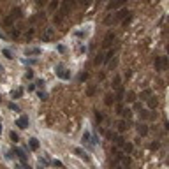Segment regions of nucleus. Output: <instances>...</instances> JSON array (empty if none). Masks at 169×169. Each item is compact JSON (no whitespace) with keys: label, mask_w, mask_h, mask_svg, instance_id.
I'll return each mask as SVG.
<instances>
[{"label":"nucleus","mask_w":169,"mask_h":169,"mask_svg":"<svg viewBox=\"0 0 169 169\" xmlns=\"http://www.w3.org/2000/svg\"><path fill=\"white\" fill-rule=\"evenodd\" d=\"M55 72H56V76H58V78H62V79H71V72H69L63 65H56Z\"/></svg>","instance_id":"nucleus-5"},{"label":"nucleus","mask_w":169,"mask_h":169,"mask_svg":"<svg viewBox=\"0 0 169 169\" xmlns=\"http://www.w3.org/2000/svg\"><path fill=\"white\" fill-rule=\"evenodd\" d=\"M28 146H30V150H39V139L37 138H32V139H28Z\"/></svg>","instance_id":"nucleus-10"},{"label":"nucleus","mask_w":169,"mask_h":169,"mask_svg":"<svg viewBox=\"0 0 169 169\" xmlns=\"http://www.w3.org/2000/svg\"><path fill=\"white\" fill-rule=\"evenodd\" d=\"M9 109H12V111H19V108H18L14 102H11V104H9Z\"/></svg>","instance_id":"nucleus-33"},{"label":"nucleus","mask_w":169,"mask_h":169,"mask_svg":"<svg viewBox=\"0 0 169 169\" xmlns=\"http://www.w3.org/2000/svg\"><path fill=\"white\" fill-rule=\"evenodd\" d=\"M21 95H23V90H21V88H18V90L12 92V99H19Z\"/></svg>","instance_id":"nucleus-24"},{"label":"nucleus","mask_w":169,"mask_h":169,"mask_svg":"<svg viewBox=\"0 0 169 169\" xmlns=\"http://www.w3.org/2000/svg\"><path fill=\"white\" fill-rule=\"evenodd\" d=\"M28 123H30V120H28V116H25V115L16 120V127H19V129H26Z\"/></svg>","instance_id":"nucleus-7"},{"label":"nucleus","mask_w":169,"mask_h":169,"mask_svg":"<svg viewBox=\"0 0 169 169\" xmlns=\"http://www.w3.org/2000/svg\"><path fill=\"white\" fill-rule=\"evenodd\" d=\"M25 78H26V79H32V78H34V71H30V69H28V71H26V74H25Z\"/></svg>","instance_id":"nucleus-30"},{"label":"nucleus","mask_w":169,"mask_h":169,"mask_svg":"<svg viewBox=\"0 0 169 169\" xmlns=\"http://www.w3.org/2000/svg\"><path fill=\"white\" fill-rule=\"evenodd\" d=\"M148 116H150V115H148V111H146V109H145V111H141V118H148Z\"/></svg>","instance_id":"nucleus-36"},{"label":"nucleus","mask_w":169,"mask_h":169,"mask_svg":"<svg viewBox=\"0 0 169 169\" xmlns=\"http://www.w3.org/2000/svg\"><path fill=\"white\" fill-rule=\"evenodd\" d=\"M35 85H37V86H44V79H39V81H37Z\"/></svg>","instance_id":"nucleus-39"},{"label":"nucleus","mask_w":169,"mask_h":169,"mask_svg":"<svg viewBox=\"0 0 169 169\" xmlns=\"http://www.w3.org/2000/svg\"><path fill=\"white\" fill-rule=\"evenodd\" d=\"M93 113H95V120H97V122L101 123V122H102V113H101V111H97V109H95Z\"/></svg>","instance_id":"nucleus-26"},{"label":"nucleus","mask_w":169,"mask_h":169,"mask_svg":"<svg viewBox=\"0 0 169 169\" xmlns=\"http://www.w3.org/2000/svg\"><path fill=\"white\" fill-rule=\"evenodd\" d=\"M34 34H35V30H34V28H30V30L26 32V39H32V37H34Z\"/></svg>","instance_id":"nucleus-28"},{"label":"nucleus","mask_w":169,"mask_h":169,"mask_svg":"<svg viewBox=\"0 0 169 169\" xmlns=\"http://www.w3.org/2000/svg\"><path fill=\"white\" fill-rule=\"evenodd\" d=\"M74 153H76L79 159H83V160H90V157H88V155H86V153L81 150V148H76V150H74Z\"/></svg>","instance_id":"nucleus-13"},{"label":"nucleus","mask_w":169,"mask_h":169,"mask_svg":"<svg viewBox=\"0 0 169 169\" xmlns=\"http://www.w3.org/2000/svg\"><path fill=\"white\" fill-rule=\"evenodd\" d=\"M18 18H21V11L16 7V9H12V11H11V14H9V16H5V19H4V25L12 28V26H14V21H16Z\"/></svg>","instance_id":"nucleus-2"},{"label":"nucleus","mask_w":169,"mask_h":169,"mask_svg":"<svg viewBox=\"0 0 169 169\" xmlns=\"http://www.w3.org/2000/svg\"><path fill=\"white\" fill-rule=\"evenodd\" d=\"M25 55H26V56H32V55H41V48H26V49H25Z\"/></svg>","instance_id":"nucleus-9"},{"label":"nucleus","mask_w":169,"mask_h":169,"mask_svg":"<svg viewBox=\"0 0 169 169\" xmlns=\"http://www.w3.org/2000/svg\"><path fill=\"white\" fill-rule=\"evenodd\" d=\"M60 7V2L58 0H53V2H49V11H56Z\"/></svg>","instance_id":"nucleus-21"},{"label":"nucleus","mask_w":169,"mask_h":169,"mask_svg":"<svg viewBox=\"0 0 169 169\" xmlns=\"http://www.w3.org/2000/svg\"><path fill=\"white\" fill-rule=\"evenodd\" d=\"M0 102H2V99H0Z\"/></svg>","instance_id":"nucleus-41"},{"label":"nucleus","mask_w":169,"mask_h":169,"mask_svg":"<svg viewBox=\"0 0 169 169\" xmlns=\"http://www.w3.org/2000/svg\"><path fill=\"white\" fill-rule=\"evenodd\" d=\"M129 14H130V12H129L127 9H120L118 12H115V16H106V18H104V25H116V23L123 21Z\"/></svg>","instance_id":"nucleus-1"},{"label":"nucleus","mask_w":169,"mask_h":169,"mask_svg":"<svg viewBox=\"0 0 169 169\" xmlns=\"http://www.w3.org/2000/svg\"><path fill=\"white\" fill-rule=\"evenodd\" d=\"M120 83H122L120 76H115V81H113V88H115V90H120V88H122V86H120Z\"/></svg>","instance_id":"nucleus-19"},{"label":"nucleus","mask_w":169,"mask_h":169,"mask_svg":"<svg viewBox=\"0 0 169 169\" xmlns=\"http://www.w3.org/2000/svg\"><path fill=\"white\" fill-rule=\"evenodd\" d=\"M159 146H160V143H152V145H150L152 150H159Z\"/></svg>","instance_id":"nucleus-34"},{"label":"nucleus","mask_w":169,"mask_h":169,"mask_svg":"<svg viewBox=\"0 0 169 169\" xmlns=\"http://www.w3.org/2000/svg\"><path fill=\"white\" fill-rule=\"evenodd\" d=\"M53 166H58V168H63V164L60 160H53Z\"/></svg>","instance_id":"nucleus-37"},{"label":"nucleus","mask_w":169,"mask_h":169,"mask_svg":"<svg viewBox=\"0 0 169 169\" xmlns=\"http://www.w3.org/2000/svg\"><path fill=\"white\" fill-rule=\"evenodd\" d=\"M37 95H39V99H42V101H46V99H48V93H46V92H39Z\"/></svg>","instance_id":"nucleus-31"},{"label":"nucleus","mask_w":169,"mask_h":169,"mask_svg":"<svg viewBox=\"0 0 169 169\" xmlns=\"http://www.w3.org/2000/svg\"><path fill=\"white\" fill-rule=\"evenodd\" d=\"M127 99V102H136V93L132 92V90H129L125 95H123V101Z\"/></svg>","instance_id":"nucleus-11"},{"label":"nucleus","mask_w":169,"mask_h":169,"mask_svg":"<svg viewBox=\"0 0 169 169\" xmlns=\"http://www.w3.org/2000/svg\"><path fill=\"white\" fill-rule=\"evenodd\" d=\"M115 39H116L115 32H108L104 35V39H102V48H111V44L115 42Z\"/></svg>","instance_id":"nucleus-4"},{"label":"nucleus","mask_w":169,"mask_h":169,"mask_svg":"<svg viewBox=\"0 0 169 169\" xmlns=\"http://www.w3.org/2000/svg\"><path fill=\"white\" fill-rule=\"evenodd\" d=\"M4 56H5V58H14V56H12V53H11L9 49H4Z\"/></svg>","instance_id":"nucleus-29"},{"label":"nucleus","mask_w":169,"mask_h":169,"mask_svg":"<svg viewBox=\"0 0 169 169\" xmlns=\"http://www.w3.org/2000/svg\"><path fill=\"white\" fill-rule=\"evenodd\" d=\"M88 79V72H83L81 76H79V81H86Z\"/></svg>","instance_id":"nucleus-32"},{"label":"nucleus","mask_w":169,"mask_h":169,"mask_svg":"<svg viewBox=\"0 0 169 169\" xmlns=\"http://www.w3.org/2000/svg\"><path fill=\"white\" fill-rule=\"evenodd\" d=\"M116 127H118V132H125L129 127H127V120H120L118 123H116Z\"/></svg>","instance_id":"nucleus-12"},{"label":"nucleus","mask_w":169,"mask_h":169,"mask_svg":"<svg viewBox=\"0 0 169 169\" xmlns=\"http://www.w3.org/2000/svg\"><path fill=\"white\" fill-rule=\"evenodd\" d=\"M90 132H83V143L86 145V146H92V143H90Z\"/></svg>","instance_id":"nucleus-17"},{"label":"nucleus","mask_w":169,"mask_h":169,"mask_svg":"<svg viewBox=\"0 0 169 169\" xmlns=\"http://www.w3.org/2000/svg\"><path fill=\"white\" fill-rule=\"evenodd\" d=\"M136 129H138V134H139V136H143V138L148 136V127H146V123H138Z\"/></svg>","instance_id":"nucleus-8"},{"label":"nucleus","mask_w":169,"mask_h":169,"mask_svg":"<svg viewBox=\"0 0 169 169\" xmlns=\"http://www.w3.org/2000/svg\"><path fill=\"white\" fill-rule=\"evenodd\" d=\"M0 134H2V123H0Z\"/></svg>","instance_id":"nucleus-40"},{"label":"nucleus","mask_w":169,"mask_h":169,"mask_svg":"<svg viewBox=\"0 0 169 169\" xmlns=\"http://www.w3.org/2000/svg\"><path fill=\"white\" fill-rule=\"evenodd\" d=\"M18 139H19V138H18V134H16V132L12 130V132H11V141H14V143H18Z\"/></svg>","instance_id":"nucleus-27"},{"label":"nucleus","mask_w":169,"mask_h":169,"mask_svg":"<svg viewBox=\"0 0 169 169\" xmlns=\"http://www.w3.org/2000/svg\"><path fill=\"white\" fill-rule=\"evenodd\" d=\"M116 115L123 116V102H118V104H116Z\"/></svg>","instance_id":"nucleus-23"},{"label":"nucleus","mask_w":169,"mask_h":169,"mask_svg":"<svg viewBox=\"0 0 169 169\" xmlns=\"http://www.w3.org/2000/svg\"><path fill=\"white\" fill-rule=\"evenodd\" d=\"M11 35H12V37H19V28H14V26H12V28H11Z\"/></svg>","instance_id":"nucleus-25"},{"label":"nucleus","mask_w":169,"mask_h":169,"mask_svg":"<svg viewBox=\"0 0 169 169\" xmlns=\"http://www.w3.org/2000/svg\"><path fill=\"white\" fill-rule=\"evenodd\" d=\"M122 150H123L125 153H132V150H134V145H132V143H123Z\"/></svg>","instance_id":"nucleus-15"},{"label":"nucleus","mask_w":169,"mask_h":169,"mask_svg":"<svg viewBox=\"0 0 169 169\" xmlns=\"http://www.w3.org/2000/svg\"><path fill=\"white\" fill-rule=\"evenodd\" d=\"M146 101H148V108H152V109H155V108L159 106V101H157L155 97H148Z\"/></svg>","instance_id":"nucleus-14"},{"label":"nucleus","mask_w":169,"mask_h":169,"mask_svg":"<svg viewBox=\"0 0 169 169\" xmlns=\"http://www.w3.org/2000/svg\"><path fill=\"white\" fill-rule=\"evenodd\" d=\"M93 93H95V86H90L88 88V95H93Z\"/></svg>","instance_id":"nucleus-35"},{"label":"nucleus","mask_w":169,"mask_h":169,"mask_svg":"<svg viewBox=\"0 0 169 169\" xmlns=\"http://www.w3.org/2000/svg\"><path fill=\"white\" fill-rule=\"evenodd\" d=\"M123 95H125V90H123V88H120V90H118V93H116V102H123Z\"/></svg>","instance_id":"nucleus-20"},{"label":"nucleus","mask_w":169,"mask_h":169,"mask_svg":"<svg viewBox=\"0 0 169 169\" xmlns=\"http://www.w3.org/2000/svg\"><path fill=\"white\" fill-rule=\"evenodd\" d=\"M155 69L159 72H164L168 69V56H157L155 58Z\"/></svg>","instance_id":"nucleus-3"},{"label":"nucleus","mask_w":169,"mask_h":169,"mask_svg":"<svg viewBox=\"0 0 169 169\" xmlns=\"http://www.w3.org/2000/svg\"><path fill=\"white\" fill-rule=\"evenodd\" d=\"M78 37H86V32H76Z\"/></svg>","instance_id":"nucleus-38"},{"label":"nucleus","mask_w":169,"mask_h":169,"mask_svg":"<svg viewBox=\"0 0 169 169\" xmlns=\"http://www.w3.org/2000/svg\"><path fill=\"white\" fill-rule=\"evenodd\" d=\"M53 35H55V30L51 26H46L44 32H42V42H49L53 39Z\"/></svg>","instance_id":"nucleus-6"},{"label":"nucleus","mask_w":169,"mask_h":169,"mask_svg":"<svg viewBox=\"0 0 169 169\" xmlns=\"http://www.w3.org/2000/svg\"><path fill=\"white\" fill-rule=\"evenodd\" d=\"M104 104H106V106H113V95L108 93V95L104 97Z\"/></svg>","instance_id":"nucleus-22"},{"label":"nucleus","mask_w":169,"mask_h":169,"mask_svg":"<svg viewBox=\"0 0 169 169\" xmlns=\"http://www.w3.org/2000/svg\"><path fill=\"white\" fill-rule=\"evenodd\" d=\"M123 5V2H111V4H108V9L111 11V9H118V7H122Z\"/></svg>","instance_id":"nucleus-18"},{"label":"nucleus","mask_w":169,"mask_h":169,"mask_svg":"<svg viewBox=\"0 0 169 169\" xmlns=\"http://www.w3.org/2000/svg\"><path fill=\"white\" fill-rule=\"evenodd\" d=\"M139 97H141V99H143V101H146V99H148V97H152V90H150V88H146V90H143V92H141V95H139Z\"/></svg>","instance_id":"nucleus-16"}]
</instances>
